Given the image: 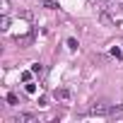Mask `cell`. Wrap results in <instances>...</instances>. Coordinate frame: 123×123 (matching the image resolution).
Masks as SVG:
<instances>
[{
    "mask_svg": "<svg viewBox=\"0 0 123 123\" xmlns=\"http://www.w3.org/2000/svg\"><path fill=\"white\" fill-rule=\"evenodd\" d=\"M111 53H113V55H116V58H123V51H121V48H118V46H116V48H113V51H111Z\"/></svg>",
    "mask_w": 123,
    "mask_h": 123,
    "instance_id": "cell-8",
    "label": "cell"
},
{
    "mask_svg": "<svg viewBox=\"0 0 123 123\" xmlns=\"http://www.w3.org/2000/svg\"><path fill=\"white\" fill-rule=\"evenodd\" d=\"M31 73H34V70H31ZM31 73H22V80H24V82H31Z\"/></svg>",
    "mask_w": 123,
    "mask_h": 123,
    "instance_id": "cell-9",
    "label": "cell"
},
{
    "mask_svg": "<svg viewBox=\"0 0 123 123\" xmlns=\"http://www.w3.org/2000/svg\"><path fill=\"white\" fill-rule=\"evenodd\" d=\"M39 118H36V113H31V111H27V113H19V116H15L12 118V123H36Z\"/></svg>",
    "mask_w": 123,
    "mask_h": 123,
    "instance_id": "cell-2",
    "label": "cell"
},
{
    "mask_svg": "<svg viewBox=\"0 0 123 123\" xmlns=\"http://www.w3.org/2000/svg\"><path fill=\"white\" fill-rule=\"evenodd\" d=\"M0 10H3V15H7V10H10L7 7V0H0Z\"/></svg>",
    "mask_w": 123,
    "mask_h": 123,
    "instance_id": "cell-7",
    "label": "cell"
},
{
    "mask_svg": "<svg viewBox=\"0 0 123 123\" xmlns=\"http://www.w3.org/2000/svg\"><path fill=\"white\" fill-rule=\"evenodd\" d=\"M7 101L15 106V104H17V94H7Z\"/></svg>",
    "mask_w": 123,
    "mask_h": 123,
    "instance_id": "cell-10",
    "label": "cell"
},
{
    "mask_svg": "<svg viewBox=\"0 0 123 123\" xmlns=\"http://www.w3.org/2000/svg\"><path fill=\"white\" fill-rule=\"evenodd\" d=\"M0 29H3V31H7V29H10V17H7V15L0 17Z\"/></svg>",
    "mask_w": 123,
    "mask_h": 123,
    "instance_id": "cell-4",
    "label": "cell"
},
{
    "mask_svg": "<svg viewBox=\"0 0 123 123\" xmlns=\"http://www.w3.org/2000/svg\"><path fill=\"white\" fill-rule=\"evenodd\" d=\"M111 111H113L111 104H94V106L89 109L92 116H111Z\"/></svg>",
    "mask_w": 123,
    "mask_h": 123,
    "instance_id": "cell-1",
    "label": "cell"
},
{
    "mask_svg": "<svg viewBox=\"0 0 123 123\" xmlns=\"http://www.w3.org/2000/svg\"><path fill=\"white\" fill-rule=\"evenodd\" d=\"M31 70H34V75H43V65H41V63H34Z\"/></svg>",
    "mask_w": 123,
    "mask_h": 123,
    "instance_id": "cell-5",
    "label": "cell"
},
{
    "mask_svg": "<svg viewBox=\"0 0 123 123\" xmlns=\"http://www.w3.org/2000/svg\"><path fill=\"white\" fill-rule=\"evenodd\" d=\"M121 10H123V5H121Z\"/></svg>",
    "mask_w": 123,
    "mask_h": 123,
    "instance_id": "cell-13",
    "label": "cell"
},
{
    "mask_svg": "<svg viewBox=\"0 0 123 123\" xmlns=\"http://www.w3.org/2000/svg\"><path fill=\"white\" fill-rule=\"evenodd\" d=\"M53 97L60 99V101H70V99H73V92H70L68 87H58V89L53 92Z\"/></svg>",
    "mask_w": 123,
    "mask_h": 123,
    "instance_id": "cell-3",
    "label": "cell"
},
{
    "mask_svg": "<svg viewBox=\"0 0 123 123\" xmlns=\"http://www.w3.org/2000/svg\"><path fill=\"white\" fill-rule=\"evenodd\" d=\"M27 92H29V94H36V85H34V82H27Z\"/></svg>",
    "mask_w": 123,
    "mask_h": 123,
    "instance_id": "cell-6",
    "label": "cell"
},
{
    "mask_svg": "<svg viewBox=\"0 0 123 123\" xmlns=\"http://www.w3.org/2000/svg\"><path fill=\"white\" fill-rule=\"evenodd\" d=\"M39 3H48V0H39Z\"/></svg>",
    "mask_w": 123,
    "mask_h": 123,
    "instance_id": "cell-12",
    "label": "cell"
},
{
    "mask_svg": "<svg viewBox=\"0 0 123 123\" xmlns=\"http://www.w3.org/2000/svg\"><path fill=\"white\" fill-rule=\"evenodd\" d=\"M68 46H70V48L75 51V48H77V41H75V39H68Z\"/></svg>",
    "mask_w": 123,
    "mask_h": 123,
    "instance_id": "cell-11",
    "label": "cell"
}]
</instances>
